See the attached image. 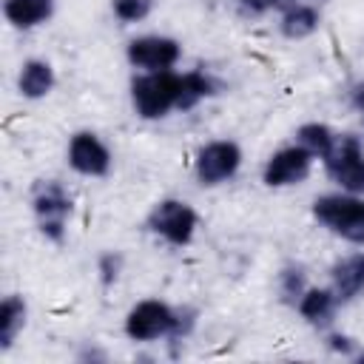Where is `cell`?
Segmentation results:
<instances>
[{
  "mask_svg": "<svg viewBox=\"0 0 364 364\" xmlns=\"http://www.w3.org/2000/svg\"><path fill=\"white\" fill-rule=\"evenodd\" d=\"M239 168H242V148L233 139L205 142L193 159V173H196L199 185H205V188L228 182L230 176H236Z\"/></svg>",
  "mask_w": 364,
  "mask_h": 364,
  "instance_id": "cell-7",
  "label": "cell"
},
{
  "mask_svg": "<svg viewBox=\"0 0 364 364\" xmlns=\"http://www.w3.org/2000/svg\"><path fill=\"white\" fill-rule=\"evenodd\" d=\"M338 307H341V304H338L333 287H307V290L301 293V299L296 301L299 316H301L310 327H316V330L330 327Z\"/></svg>",
  "mask_w": 364,
  "mask_h": 364,
  "instance_id": "cell-12",
  "label": "cell"
},
{
  "mask_svg": "<svg viewBox=\"0 0 364 364\" xmlns=\"http://www.w3.org/2000/svg\"><path fill=\"white\" fill-rule=\"evenodd\" d=\"M97 273H100L102 287H111V284L119 279V273H122V256L114 253V250H105V253L97 259Z\"/></svg>",
  "mask_w": 364,
  "mask_h": 364,
  "instance_id": "cell-21",
  "label": "cell"
},
{
  "mask_svg": "<svg viewBox=\"0 0 364 364\" xmlns=\"http://www.w3.org/2000/svg\"><path fill=\"white\" fill-rule=\"evenodd\" d=\"M327 347H330L333 353L347 355V358H353V355H355V350H358L355 338H350V336H344V333H327Z\"/></svg>",
  "mask_w": 364,
  "mask_h": 364,
  "instance_id": "cell-22",
  "label": "cell"
},
{
  "mask_svg": "<svg viewBox=\"0 0 364 364\" xmlns=\"http://www.w3.org/2000/svg\"><path fill=\"white\" fill-rule=\"evenodd\" d=\"M125 57L139 71H171L182 57V46L165 34H142L128 40Z\"/></svg>",
  "mask_w": 364,
  "mask_h": 364,
  "instance_id": "cell-8",
  "label": "cell"
},
{
  "mask_svg": "<svg viewBox=\"0 0 364 364\" xmlns=\"http://www.w3.org/2000/svg\"><path fill=\"white\" fill-rule=\"evenodd\" d=\"M182 74L171 71H142L131 80V105L142 119H162L179 108Z\"/></svg>",
  "mask_w": 364,
  "mask_h": 364,
  "instance_id": "cell-2",
  "label": "cell"
},
{
  "mask_svg": "<svg viewBox=\"0 0 364 364\" xmlns=\"http://www.w3.org/2000/svg\"><path fill=\"white\" fill-rule=\"evenodd\" d=\"M145 228L151 233H156L159 239H165L173 247H185L193 242L196 228H199V216L196 210L185 202V199H162L151 208V213L145 216Z\"/></svg>",
  "mask_w": 364,
  "mask_h": 364,
  "instance_id": "cell-4",
  "label": "cell"
},
{
  "mask_svg": "<svg viewBox=\"0 0 364 364\" xmlns=\"http://www.w3.org/2000/svg\"><path fill=\"white\" fill-rule=\"evenodd\" d=\"M318 26H321V14L316 6H307V3H290L279 17V31L287 40H304L316 34Z\"/></svg>",
  "mask_w": 364,
  "mask_h": 364,
  "instance_id": "cell-15",
  "label": "cell"
},
{
  "mask_svg": "<svg viewBox=\"0 0 364 364\" xmlns=\"http://www.w3.org/2000/svg\"><path fill=\"white\" fill-rule=\"evenodd\" d=\"M242 9L253 11V14H264V11H273V9H282V6H290L287 0H236Z\"/></svg>",
  "mask_w": 364,
  "mask_h": 364,
  "instance_id": "cell-23",
  "label": "cell"
},
{
  "mask_svg": "<svg viewBox=\"0 0 364 364\" xmlns=\"http://www.w3.org/2000/svg\"><path fill=\"white\" fill-rule=\"evenodd\" d=\"M28 202H31V213L37 219L40 233L48 242L63 245L68 233V219L74 213L71 191L60 179H37L28 191Z\"/></svg>",
  "mask_w": 364,
  "mask_h": 364,
  "instance_id": "cell-1",
  "label": "cell"
},
{
  "mask_svg": "<svg viewBox=\"0 0 364 364\" xmlns=\"http://www.w3.org/2000/svg\"><path fill=\"white\" fill-rule=\"evenodd\" d=\"M111 11L122 23H139L154 11V0H111Z\"/></svg>",
  "mask_w": 364,
  "mask_h": 364,
  "instance_id": "cell-20",
  "label": "cell"
},
{
  "mask_svg": "<svg viewBox=\"0 0 364 364\" xmlns=\"http://www.w3.org/2000/svg\"><path fill=\"white\" fill-rule=\"evenodd\" d=\"M313 216L330 233L350 245H364V196L355 193H321L313 202Z\"/></svg>",
  "mask_w": 364,
  "mask_h": 364,
  "instance_id": "cell-3",
  "label": "cell"
},
{
  "mask_svg": "<svg viewBox=\"0 0 364 364\" xmlns=\"http://www.w3.org/2000/svg\"><path fill=\"white\" fill-rule=\"evenodd\" d=\"M216 91H219V82H216L210 74H205V71H199V68L185 71V74H182V94H179V108H176V111H191V108H196L202 100L213 97Z\"/></svg>",
  "mask_w": 364,
  "mask_h": 364,
  "instance_id": "cell-17",
  "label": "cell"
},
{
  "mask_svg": "<svg viewBox=\"0 0 364 364\" xmlns=\"http://www.w3.org/2000/svg\"><path fill=\"white\" fill-rule=\"evenodd\" d=\"M176 318H179V307H171L168 301L159 299H142L128 310L122 330L131 341H159L173 336Z\"/></svg>",
  "mask_w": 364,
  "mask_h": 364,
  "instance_id": "cell-6",
  "label": "cell"
},
{
  "mask_svg": "<svg viewBox=\"0 0 364 364\" xmlns=\"http://www.w3.org/2000/svg\"><path fill=\"white\" fill-rule=\"evenodd\" d=\"M313 162H316V156L310 151H304L299 142H293V145L276 151L264 162L262 182L267 188H290V185H299V182H304L310 176Z\"/></svg>",
  "mask_w": 364,
  "mask_h": 364,
  "instance_id": "cell-9",
  "label": "cell"
},
{
  "mask_svg": "<svg viewBox=\"0 0 364 364\" xmlns=\"http://www.w3.org/2000/svg\"><path fill=\"white\" fill-rule=\"evenodd\" d=\"M307 273L301 264H284L276 276V290H279V299L290 307H296V301L301 299V293L307 290Z\"/></svg>",
  "mask_w": 364,
  "mask_h": 364,
  "instance_id": "cell-19",
  "label": "cell"
},
{
  "mask_svg": "<svg viewBox=\"0 0 364 364\" xmlns=\"http://www.w3.org/2000/svg\"><path fill=\"white\" fill-rule=\"evenodd\" d=\"M350 100H353V105L364 114V82H358V85H353V91H350Z\"/></svg>",
  "mask_w": 364,
  "mask_h": 364,
  "instance_id": "cell-24",
  "label": "cell"
},
{
  "mask_svg": "<svg viewBox=\"0 0 364 364\" xmlns=\"http://www.w3.org/2000/svg\"><path fill=\"white\" fill-rule=\"evenodd\" d=\"M336 136H338V134H336L327 122H304V125L296 128V142H299L304 151H310L316 159H324V156L330 154Z\"/></svg>",
  "mask_w": 364,
  "mask_h": 364,
  "instance_id": "cell-18",
  "label": "cell"
},
{
  "mask_svg": "<svg viewBox=\"0 0 364 364\" xmlns=\"http://www.w3.org/2000/svg\"><path fill=\"white\" fill-rule=\"evenodd\" d=\"M3 14L14 28L28 31L54 17V0H3Z\"/></svg>",
  "mask_w": 364,
  "mask_h": 364,
  "instance_id": "cell-14",
  "label": "cell"
},
{
  "mask_svg": "<svg viewBox=\"0 0 364 364\" xmlns=\"http://www.w3.org/2000/svg\"><path fill=\"white\" fill-rule=\"evenodd\" d=\"M57 85V74L51 68L48 60H40V57H31L20 65V74H17V91L26 97V100H43L54 91Z\"/></svg>",
  "mask_w": 364,
  "mask_h": 364,
  "instance_id": "cell-13",
  "label": "cell"
},
{
  "mask_svg": "<svg viewBox=\"0 0 364 364\" xmlns=\"http://www.w3.org/2000/svg\"><path fill=\"white\" fill-rule=\"evenodd\" d=\"M327 176L344 191L364 196V145L353 134H338L330 154L321 159Z\"/></svg>",
  "mask_w": 364,
  "mask_h": 364,
  "instance_id": "cell-5",
  "label": "cell"
},
{
  "mask_svg": "<svg viewBox=\"0 0 364 364\" xmlns=\"http://www.w3.org/2000/svg\"><path fill=\"white\" fill-rule=\"evenodd\" d=\"M65 159H68L71 171H77L80 176H105L114 162L108 145L94 131H77L68 139Z\"/></svg>",
  "mask_w": 364,
  "mask_h": 364,
  "instance_id": "cell-10",
  "label": "cell"
},
{
  "mask_svg": "<svg viewBox=\"0 0 364 364\" xmlns=\"http://www.w3.org/2000/svg\"><path fill=\"white\" fill-rule=\"evenodd\" d=\"M330 287H333L338 304H350L364 293V250L341 256L330 267Z\"/></svg>",
  "mask_w": 364,
  "mask_h": 364,
  "instance_id": "cell-11",
  "label": "cell"
},
{
  "mask_svg": "<svg viewBox=\"0 0 364 364\" xmlns=\"http://www.w3.org/2000/svg\"><path fill=\"white\" fill-rule=\"evenodd\" d=\"M26 318H28V304L23 296L11 293L3 299L0 304V350H11V344L17 341V336L23 333L26 327Z\"/></svg>",
  "mask_w": 364,
  "mask_h": 364,
  "instance_id": "cell-16",
  "label": "cell"
}]
</instances>
